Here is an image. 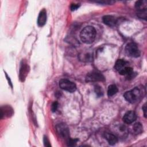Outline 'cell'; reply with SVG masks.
<instances>
[{
    "label": "cell",
    "mask_w": 147,
    "mask_h": 147,
    "mask_svg": "<svg viewBox=\"0 0 147 147\" xmlns=\"http://www.w3.org/2000/svg\"><path fill=\"white\" fill-rule=\"evenodd\" d=\"M117 130V132L116 133V136H122V137H125L127 133V127L123 125H119L116 127V129Z\"/></svg>",
    "instance_id": "obj_14"
},
{
    "label": "cell",
    "mask_w": 147,
    "mask_h": 147,
    "mask_svg": "<svg viewBox=\"0 0 147 147\" xmlns=\"http://www.w3.org/2000/svg\"><path fill=\"white\" fill-rule=\"evenodd\" d=\"M29 71V67L27 63V62L22 60L21 62V66L20 68V72H19V78L21 82H24Z\"/></svg>",
    "instance_id": "obj_8"
},
{
    "label": "cell",
    "mask_w": 147,
    "mask_h": 147,
    "mask_svg": "<svg viewBox=\"0 0 147 147\" xmlns=\"http://www.w3.org/2000/svg\"><path fill=\"white\" fill-rule=\"evenodd\" d=\"M105 79L103 75L99 72L92 71L88 73L86 78V82H103L105 81Z\"/></svg>",
    "instance_id": "obj_7"
},
{
    "label": "cell",
    "mask_w": 147,
    "mask_h": 147,
    "mask_svg": "<svg viewBox=\"0 0 147 147\" xmlns=\"http://www.w3.org/2000/svg\"><path fill=\"white\" fill-rule=\"evenodd\" d=\"M59 86L61 89L69 92H74L76 90V84L66 79H62L59 81Z\"/></svg>",
    "instance_id": "obj_5"
},
{
    "label": "cell",
    "mask_w": 147,
    "mask_h": 147,
    "mask_svg": "<svg viewBox=\"0 0 147 147\" xmlns=\"http://www.w3.org/2000/svg\"><path fill=\"white\" fill-rule=\"evenodd\" d=\"M122 119L125 123L130 124L136 120L137 115L134 111H129L124 114Z\"/></svg>",
    "instance_id": "obj_9"
},
{
    "label": "cell",
    "mask_w": 147,
    "mask_h": 147,
    "mask_svg": "<svg viewBox=\"0 0 147 147\" xmlns=\"http://www.w3.org/2000/svg\"><path fill=\"white\" fill-rule=\"evenodd\" d=\"M118 92V88L115 84H111L109 86L107 90V95L109 96H112Z\"/></svg>",
    "instance_id": "obj_15"
},
{
    "label": "cell",
    "mask_w": 147,
    "mask_h": 147,
    "mask_svg": "<svg viewBox=\"0 0 147 147\" xmlns=\"http://www.w3.org/2000/svg\"><path fill=\"white\" fill-rule=\"evenodd\" d=\"M95 92L96 94V95L98 96H102L103 95V91L102 90V88L99 86H95Z\"/></svg>",
    "instance_id": "obj_17"
},
{
    "label": "cell",
    "mask_w": 147,
    "mask_h": 147,
    "mask_svg": "<svg viewBox=\"0 0 147 147\" xmlns=\"http://www.w3.org/2000/svg\"><path fill=\"white\" fill-rule=\"evenodd\" d=\"M142 95V92L141 90L136 87L133 89L126 91L124 95V98L130 103H134L138 101Z\"/></svg>",
    "instance_id": "obj_2"
},
{
    "label": "cell",
    "mask_w": 147,
    "mask_h": 147,
    "mask_svg": "<svg viewBox=\"0 0 147 147\" xmlns=\"http://www.w3.org/2000/svg\"><path fill=\"white\" fill-rule=\"evenodd\" d=\"M57 107H58V103L57 102H55L52 103V106H51V109H52V111L53 112H55L57 109Z\"/></svg>",
    "instance_id": "obj_19"
},
{
    "label": "cell",
    "mask_w": 147,
    "mask_h": 147,
    "mask_svg": "<svg viewBox=\"0 0 147 147\" xmlns=\"http://www.w3.org/2000/svg\"><path fill=\"white\" fill-rule=\"evenodd\" d=\"M78 141V140L77 139H72V138H69L67 141V145L68 146H73V145H75L76 143V142Z\"/></svg>",
    "instance_id": "obj_18"
},
{
    "label": "cell",
    "mask_w": 147,
    "mask_h": 147,
    "mask_svg": "<svg viewBox=\"0 0 147 147\" xmlns=\"http://www.w3.org/2000/svg\"><path fill=\"white\" fill-rule=\"evenodd\" d=\"M56 130L58 134L64 138L66 142L70 138L69 131L67 125L64 123H59L56 126Z\"/></svg>",
    "instance_id": "obj_6"
},
{
    "label": "cell",
    "mask_w": 147,
    "mask_h": 147,
    "mask_svg": "<svg viewBox=\"0 0 147 147\" xmlns=\"http://www.w3.org/2000/svg\"><path fill=\"white\" fill-rule=\"evenodd\" d=\"M104 137L111 145H114L118 142V137L114 133L105 132L104 133Z\"/></svg>",
    "instance_id": "obj_11"
},
{
    "label": "cell",
    "mask_w": 147,
    "mask_h": 147,
    "mask_svg": "<svg viewBox=\"0 0 147 147\" xmlns=\"http://www.w3.org/2000/svg\"><path fill=\"white\" fill-rule=\"evenodd\" d=\"M47 21V11L45 9H42L39 13L37 18V24L39 26H44Z\"/></svg>",
    "instance_id": "obj_13"
},
{
    "label": "cell",
    "mask_w": 147,
    "mask_h": 147,
    "mask_svg": "<svg viewBox=\"0 0 147 147\" xmlns=\"http://www.w3.org/2000/svg\"><path fill=\"white\" fill-rule=\"evenodd\" d=\"M142 110L144 111V115L145 118H146V103L142 107Z\"/></svg>",
    "instance_id": "obj_22"
},
{
    "label": "cell",
    "mask_w": 147,
    "mask_h": 147,
    "mask_svg": "<svg viewBox=\"0 0 147 147\" xmlns=\"http://www.w3.org/2000/svg\"><path fill=\"white\" fill-rule=\"evenodd\" d=\"M147 2L145 0H141L138 1L136 2L135 7L137 9V16L142 18L146 19V9H147Z\"/></svg>",
    "instance_id": "obj_3"
},
{
    "label": "cell",
    "mask_w": 147,
    "mask_h": 147,
    "mask_svg": "<svg viewBox=\"0 0 147 147\" xmlns=\"http://www.w3.org/2000/svg\"><path fill=\"white\" fill-rule=\"evenodd\" d=\"M133 131L134 132L138 134H141L143 131V126L141 125V123L140 122H137L133 125Z\"/></svg>",
    "instance_id": "obj_16"
},
{
    "label": "cell",
    "mask_w": 147,
    "mask_h": 147,
    "mask_svg": "<svg viewBox=\"0 0 147 147\" xmlns=\"http://www.w3.org/2000/svg\"><path fill=\"white\" fill-rule=\"evenodd\" d=\"M44 144L45 146H51V144L49 143V141L48 140V138H47V137L44 136Z\"/></svg>",
    "instance_id": "obj_20"
},
{
    "label": "cell",
    "mask_w": 147,
    "mask_h": 147,
    "mask_svg": "<svg viewBox=\"0 0 147 147\" xmlns=\"http://www.w3.org/2000/svg\"><path fill=\"white\" fill-rule=\"evenodd\" d=\"M79 7V5H78V4H75V3L72 4L71 6V10L72 11L75 10H76Z\"/></svg>",
    "instance_id": "obj_21"
},
{
    "label": "cell",
    "mask_w": 147,
    "mask_h": 147,
    "mask_svg": "<svg viewBox=\"0 0 147 147\" xmlns=\"http://www.w3.org/2000/svg\"><path fill=\"white\" fill-rule=\"evenodd\" d=\"M103 21L105 23V24L112 27L116 25L117 22V20L115 17L113 16L107 15L103 17Z\"/></svg>",
    "instance_id": "obj_12"
},
{
    "label": "cell",
    "mask_w": 147,
    "mask_h": 147,
    "mask_svg": "<svg viewBox=\"0 0 147 147\" xmlns=\"http://www.w3.org/2000/svg\"><path fill=\"white\" fill-rule=\"evenodd\" d=\"M13 114V109L9 105L2 106L1 108V118L10 117Z\"/></svg>",
    "instance_id": "obj_10"
},
{
    "label": "cell",
    "mask_w": 147,
    "mask_h": 147,
    "mask_svg": "<svg viewBox=\"0 0 147 147\" xmlns=\"http://www.w3.org/2000/svg\"><path fill=\"white\" fill-rule=\"evenodd\" d=\"M96 37V30L93 26H87L83 29L80 34L82 41L85 44L92 43Z\"/></svg>",
    "instance_id": "obj_1"
},
{
    "label": "cell",
    "mask_w": 147,
    "mask_h": 147,
    "mask_svg": "<svg viewBox=\"0 0 147 147\" xmlns=\"http://www.w3.org/2000/svg\"><path fill=\"white\" fill-rule=\"evenodd\" d=\"M125 52L127 56L132 57H138L140 55V51L137 45L133 42H129L126 45Z\"/></svg>",
    "instance_id": "obj_4"
}]
</instances>
